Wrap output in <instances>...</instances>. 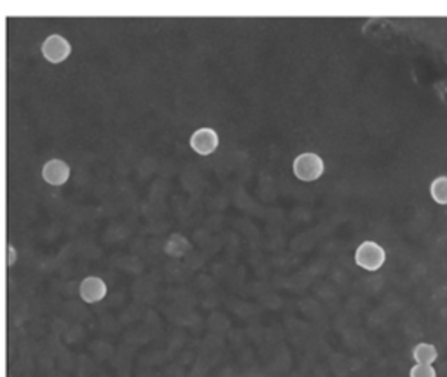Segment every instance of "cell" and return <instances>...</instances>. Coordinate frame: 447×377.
<instances>
[{
  "label": "cell",
  "mask_w": 447,
  "mask_h": 377,
  "mask_svg": "<svg viewBox=\"0 0 447 377\" xmlns=\"http://www.w3.org/2000/svg\"><path fill=\"white\" fill-rule=\"evenodd\" d=\"M409 377H437V370L433 365H419L416 363L409 372Z\"/></svg>",
  "instance_id": "cell-10"
},
{
  "label": "cell",
  "mask_w": 447,
  "mask_h": 377,
  "mask_svg": "<svg viewBox=\"0 0 447 377\" xmlns=\"http://www.w3.org/2000/svg\"><path fill=\"white\" fill-rule=\"evenodd\" d=\"M412 358L419 365H433L437 358H439V351L430 342H419L414 349H412Z\"/></svg>",
  "instance_id": "cell-7"
},
{
  "label": "cell",
  "mask_w": 447,
  "mask_h": 377,
  "mask_svg": "<svg viewBox=\"0 0 447 377\" xmlns=\"http://www.w3.org/2000/svg\"><path fill=\"white\" fill-rule=\"evenodd\" d=\"M430 194L439 205H447V176H437L430 185Z\"/></svg>",
  "instance_id": "cell-8"
},
{
  "label": "cell",
  "mask_w": 447,
  "mask_h": 377,
  "mask_svg": "<svg viewBox=\"0 0 447 377\" xmlns=\"http://www.w3.org/2000/svg\"><path fill=\"white\" fill-rule=\"evenodd\" d=\"M189 250V241L183 236L173 235L166 243V253L172 257H182Z\"/></svg>",
  "instance_id": "cell-9"
},
{
  "label": "cell",
  "mask_w": 447,
  "mask_h": 377,
  "mask_svg": "<svg viewBox=\"0 0 447 377\" xmlns=\"http://www.w3.org/2000/svg\"><path fill=\"white\" fill-rule=\"evenodd\" d=\"M325 172L323 159L315 152H304L293 161V175L302 182H315Z\"/></svg>",
  "instance_id": "cell-1"
},
{
  "label": "cell",
  "mask_w": 447,
  "mask_h": 377,
  "mask_svg": "<svg viewBox=\"0 0 447 377\" xmlns=\"http://www.w3.org/2000/svg\"><path fill=\"white\" fill-rule=\"evenodd\" d=\"M191 147L194 152H198L199 156H210L213 154L219 147V135L215 129L212 128H201L198 131L192 133L191 136Z\"/></svg>",
  "instance_id": "cell-4"
},
{
  "label": "cell",
  "mask_w": 447,
  "mask_h": 377,
  "mask_svg": "<svg viewBox=\"0 0 447 377\" xmlns=\"http://www.w3.org/2000/svg\"><path fill=\"white\" fill-rule=\"evenodd\" d=\"M70 42L62 35H49L44 42H42V55L48 62L51 63H62L70 56Z\"/></svg>",
  "instance_id": "cell-3"
},
{
  "label": "cell",
  "mask_w": 447,
  "mask_h": 377,
  "mask_svg": "<svg viewBox=\"0 0 447 377\" xmlns=\"http://www.w3.org/2000/svg\"><path fill=\"white\" fill-rule=\"evenodd\" d=\"M70 176V166L62 159H51L42 168V178L51 185H63Z\"/></svg>",
  "instance_id": "cell-5"
},
{
  "label": "cell",
  "mask_w": 447,
  "mask_h": 377,
  "mask_svg": "<svg viewBox=\"0 0 447 377\" xmlns=\"http://www.w3.org/2000/svg\"><path fill=\"white\" fill-rule=\"evenodd\" d=\"M107 293V285L103 283L102 278H96V276H89V278H84V282L81 283V297L84 302H98L105 297Z\"/></svg>",
  "instance_id": "cell-6"
},
{
  "label": "cell",
  "mask_w": 447,
  "mask_h": 377,
  "mask_svg": "<svg viewBox=\"0 0 447 377\" xmlns=\"http://www.w3.org/2000/svg\"><path fill=\"white\" fill-rule=\"evenodd\" d=\"M355 262L365 271H378L386 262V252L374 241H363L355 252Z\"/></svg>",
  "instance_id": "cell-2"
}]
</instances>
